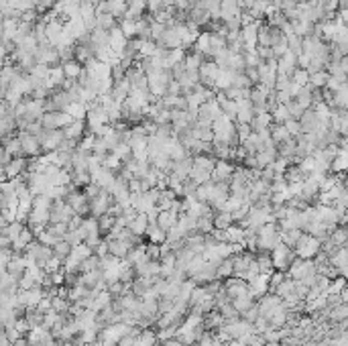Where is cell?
Masks as SVG:
<instances>
[{"instance_id": "cell-15", "label": "cell", "mask_w": 348, "mask_h": 346, "mask_svg": "<svg viewBox=\"0 0 348 346\" xmlns=\"http://www.w3.org/2000/svg\"><path fill=\"white\" fill-rule=\"evenodd\" d=\"M126 43H129V39H126V35L122 33V29L120 27H114L110 31V47H112V51L120 55L126 49Z\"/></svg>"}, {"instance_id": "cell-4", "label": "cell", "mask_w": 348, "mask_h": 346, "mask_svg": "<svg viewBox=\"0 0 348 346\" xmlns=\"http://www.w3.org/2000/svg\"><path fill=\"white\" fill-rule=\"evenodd\" d=\"M76 216L74 208L66 200H55L51 206V224H61V222H72V218Z\"/></svg>"}, {"instance_id": "cell-25", "label": "cell", "mask_w": 348, "mask_h": 346, "mask_svg": "<svg viewBox=\"0 0 348 346\" xmlns=\"http://www.w3.org/2000/svg\"><path fill=\"white\" fill-rule=\"evenodd\" d=\"M328 80H330V74L328 70H322V72H315V74H309V84L313 88H326L328 86Z\"/></svg>"}, {"instance_id": "cell-19", "label": "cell", "mask_w": 348, "mask_h": 346, "mask_svg": "<svg viewBox=\"0 0 348 346\" xmlns=\"http://www.w3.org/2000/svg\"><path fill=\"white\" fill-rule=\"evenodd\" d=\"M234 222V218L230 212H216L214 214V228L216 230H228Z\"/></svg>"}, {"instance_id": "cell-37", "label": "cell", "mask_w": 348, "mask_h": 346, "mask_svg": "<svg viewBox=\"0 0 348 346\" xmlns=\"http://www.w3.org/2000/svg\"><path fill=\"white\" fill-rule=\"evenodd\" d=\"M257 53H259V57H261L263 61H269V59H273V57H275L273 47H263V45H257Z\"/></svg>"}, {"instance_id": "cell-12", "label": "cell", "mask_w": 348, "mask_h": 346, "mask_svg": "<svg viewBox=\"0 0 348 346\" xmlns=\"http://www.w3.org/2000/svg\"><path fill=\"white\" fill-rule=\"evenodd\" d=\"M157 45H159V47H165V49H179V47L183 45V41H181L179 33H177L173 27H167V31L163 33V37L157 41ZM181 49H183V47H181Z\"/></svg>"}, {"instance_id": "cell-22", "label": "cell", "mask_w": 348, "mask_h": 346, "mask_svg": "<svg viewBox=\"0 0 348 346\" xmlns=\"http://www.w3.org/2000/svg\"><path fill=\"white\" fill-rule=\"evenodd\" d=\"M3 147H5L13 157H23V145H21L19 135H13V137H9V139H3Z\"/></svg>"}, {"instance_id": "cell-5", "label": "cell", "mask_w": 348, "mask_h": 346, "mask_svg": "<svg viewBox=\"0 0 348 346\" xmlns=\"http://www.w3.org/2000/svg\"><path fill=\"white\" fill-rule=\"evenodd\" d=\"M41 147H43V153H51V151H59L61 143L66 141V133L63 131H55V129H45L41 135Z\"/></svg>"}, {"instance_id": "cell-36", "label": "cell", "mask_w": 348, "mask_h": 346, "mask_svg": "<svg viewBox=\"0 0 348 346\" xmlns=\"http://www.w3.org/2000/svg\"><path fill=\"white\" fill-rule=\"evenodd\" d=\"M236 131H238L240 143H242L244 139H248V137L252 135V129H250V124H240V122H236Z\"/></svg>"}, {"instance_id": "cell-27", "label": "cell", "mask_w": 348, "mask_h": 346, "mask_svg": "<svg viewBox=\"0 0 348 346\" xmlns=\"http://www.w3.org/2000/svg\"><path fill=\"white\" fill-rule=\"evenodd\" d=\"M53 198H49L47 194H39V196H33V210H51L53 206Z\"/></svg>"}, {"instance_id": "cell-24", "label": "cell", "mask_w": 348, "mask_h": 346, "mask_svg": "<svg viewBox=\"0 0 348 346\" xmlns=\"http://www.w3.org/2000/svg\"><path fill=\"white\" fill-rule=\"evenodd\" d=\"M72 244L68 242V240H61V242H57L55 246H53V253H55V257L59 259V261H63V265H66V261H68V257L72 255Z\"/></svg>"}, {"instance_id": "cell-11", "label": "cell", "mask_w": 348, "mask_h": 346, "mask_svg": "<svg viewBox=\"0 0 348 346\" xmlns=\"http://www.w3.org/2000/svg\"><path fill=\"white\" fill-rule=\"evenodd\" d=\"M234 165L230 161H222V159H218L214 171H212V179L214 181H230L232 179V173H234Z\"/></svg>"}, {"instance_id": "cell-23", "label": "cell", "mask_w": 348, "mask_h": 346, "mask_svg": "<svg viewBox=\"0 0 348 346\" xmlns=\"http://www.w3.org/2000/svg\"><path fill=\"white\" fill-rule=\"evenodd\" d=\"M96 25H98V29L112 31L114 27H118V21H116V17H112L110 13H100V15H96Z\"/></svg>"}, {"instance_id": "cell-16", "label": "cell", "mask_w": 348, "mask_h": 346, "mask_svg": "<svg viewBox=\"0 0 348 346\" xmlns=\"http://www.w3.org/2000/svg\"><path fill=\"white\" fill-rule=\"evenodd\" d=\"M187 13H189V21L198 23L200 27H206L208 23H212V13L208 9H204V7H194V9H189Z\"/></svg>"}, {"instance_id": "cell-34", "label": "cell", "mask_w": 348, "mask_h": 346, "mask_svg": "<svg viewBox=\"0 0 348 346\" xmlns=\"http://www.w3.org/2000/svg\"><path fill=\"white\" fill-rule=\"evenodd\" d=\"M285 124V129L289 131V135L291 137H297V135H301V124H299V120H295V118H289L287 122H283Z\"/></svg>"}, {"instance_id": "cell-33", "label": "cell", "mask_w": 348, "mask_h": 346, "mask_svg": "<svg viewBox=\"0 0 348 346\" xmlns=\"http://www.w3.org/2000/svg\"><path fill=\"white\" fill-rule=\"evenodd\" d=\"M165 31H167V25L157 23V21H155V23L151 25V39H153V41H159V39L163 37Z\"/></svg>"}, {"instance_id": "cell-7", "label": "cell", "mask_w": 348, "mask_h": 346, "mask_svg": "<svg viewBox=\"0 0 348 346\" xmlns=\"http://www.w3.org/2000/svg\"><path fill=\"white\" fill-rule=\"evenodd\" d=\"M29 169V159L27 157H15V159L3 167V181H11V179H17V177H23Z\"/></svg>"}, {"instance_id": "cell-32", "label": "cell", "mask_w": 348, "mask_h": 346, "mask_svg": "<svg viewBox=\"0 0 348 346\" xmlns=\"http://www.w3.org/2000/svg\"><path fill=\"white\" fill-rule=\"evenodd\" d=\"M232 88H238V90H246V88H255L250 84V80L246 78V74H236L232 76Z\"/></svg>"}, {"instance_id": "cell-31", "label": "cell", "mask_w": 348, "mask_h": 346, "mask_svg": "<svg viewBox=\"0 0 348 346\" xmlns=\"http://www.w3.org/2000/svg\"><path fill=\"white\" fill-rule=\"evenodd\" d=\"M157 49H159L157 41H153V39L141 41V57H153V55L157 53Z\"/></svg>"}, {"instance_id": "cell-30", "label": "cell", "mask_w": 348, "mask_h": 346, "mask_svg": "<svg viewBox=\"0 0 348 346\" xmlns=\"http://www.w3.org/2000/svg\"><path fill=\"white\" fill-rule=\"evenodd\" d=\"M118 27L122 29V33L126 35V39H137V23H135V21L122 19V21L118 23Z\"/></svg>"}, {"instance_id": "cell-9", "label": "cell", "mask_w": 348, "mask_h": 346, "mask_svg": "<svg viewBox=\"0 0 348 346\" xmlns=\"http://www.w3.org/2000/svg\"><path fill=\"white\" fill-rule=\"evenodd\" d=\"M116 179V173L108 167H98L96 171H92V183H96L100 187H104V190H108V187L112 185V181Z\"/></svg>"}, {"instance_id": "cell-2", "label": "cell", "mask_w": 348, "mask_h": 346, "mask_svg": "<svg viewBox=\"0 0 348 346\" xmlns=\"http://www.w3.org/2000/svg\"><path fill=\"white\" fill-rule=\"evenodd\" d=\"M271 257H273V265L277 267V269H289L293 263H295V250L289 246V244H285V242H281L277 248H273L271 250Z\"/></svg>"}, {"instance_id": "cell-8", "label": "cell", "mask_w": 348, "mask_h": 346, "mask_svg": "<svg viewBox=\"0 0 348 346\" xmlns=\"http://www.w3.org/2000/svg\"><path fill=\"white\" fill-rule=\"evenodd\" d=\"M192 169H194V157H185L181 161H173V167H171V175H175L177 179L185 181L192 175Z\"/></svg>"}, {"instance_id": "cell-14", "label": "cell", "mask_w": 348, "mask_h": 346, "mask_svg": "<svg viewBox=\"0 0 348 346\" xmlns=\"http://www.w3.org/2000/svg\"><path fill=\"white\" fill-rule=\"evenodd\" d=\"M295 70H297V55L293 51H287L283 57H279V74H285L291 78Z\"/></svg>"}, {"instance_id": "cell-3", "label": "cell", "mask_w": 348, "mask_h": 346, "mask_svg": "<svg viewBox=\"0 0 348 346\" xmlns=\"http://www.w3.org/2000/svg\"><path fill=\"white\" fill-rule=\"evenodd\" d=\"M320 238H315V236H311V234H301V238L297 240V244H295V253L301 257V259H309V257H313V255H320L318 250H320Z\"/></svg>"}, {"instance_id": "cell-38", "label": "cell", "mask_w": 348, "mask_h": 346, "mask_svg": "<svg viewBox=\"0 0 348 346\" xmlns=\"http://www.w3.org/2000/svg\"><path fill=\"white\" fill-rule=\"evenodd\" d=\"M167 96H181V84L177 80H173L167 88Z\"/></svg>"}, {"instance_id": "cell-13", "label": "cell", "mask_w": 348, "mask_h": 346, "mask_svg": "<svg viewBox=\"0 0 348 346\" xmlns=\"http://www.w3.org/2000/svg\"><path fill=\"white\" fill-rule=\"evenodd\" d=\"M63 133H66V139L82 141L88 135V122L86 120H74L68 129H63Z\"/></svg>"}, {"instance_id": "cell-26", "label": "cell", "mask_w": 348, "mask_h": 346, "mask_svg": "<svg viewBox=\"0 0 348 346\" xmlns=\"http://www.w3.org/2000/svg\"><path fill=\"white\" fill-rule=\"evenodd\" d=\"M271 114H273V120H275V122H279V124L287 122V120L291 118V112H289V108H287L285 104H279L277 108H273V110H271Z\"/></svg>"}, {"instance_id": "cell-40", "label": "cell", "mask_w": 348, "mask_h": 346, "mask_svg": "<svg viewBox=\"0 0 348 346\" xmlns=\"http://www.w3.org/2000/svg\"><path fill=\"white\" fill-rule=\"evenodd\" d=\"M340 11H348V0H340Z\"/></svg>"}, {"instance_id": "cell-28", "label": "cell", "mask_w": 348, "mask_h": 346, "mask_svg": "<svg viewBox=\"0 0 348 346\" xmlns=\"http://www.w3.org/2000/svg\"><path fill=\"white\" fill-rule=\"evenodd\" d=\"M192 179H196L200 185L202 183H208V181H212V171H208V169H204V167H198V165H194V169H192V175H189Z\"/></svg>"}, {"instance_id": "cell-35", "label": "cell", "mask_w": 348, "mask_h": 346, "mask_svg": "<svg viewBox=\"0 0 348 346\" xmlns=\"http://www.w3.org/2000/svg\"><path fill=\"white\" fill-rule=\"evenodd\" d=\"M246 78L250 80L252 86H261V74H259V68H246Z\"/></svg>"}, {"instance_id": "cell-10", "label": "cell", "mask_w": 348, "mask_h": 346, "mask_svg": "<svg viewBox=\"0 0 348 346\" xmlns=\"http://www.w3.org/2000/svg\"><path fill=\"white\" fill-rule=\"evenodd\" d=\"M242 41L246 49H257L259 45V21L242 27Z\"/></svg>"}, {"instance_id": "cell-29", "label": "cell", "mask_w": 348, "mask_h": 346, "mask_svg": "<svg viewBox=\"0 0 348 346\" xmlns=\"http://www.w3.org/2000/svg\"><path fill=\"white\" fill-rule=\"evenodd\" d=\"M68 112H70L76 120H86V118H88V106H86L84 102H74V104L68 108Z\"/></svg>"}, {"instance_id": "cell-21", "label": "cell", "mask_w": 348, "mask_h": 346, "mask_svg": "<svg viewBox=\"0 0 348 346\" xmlns=\"http://www.w3.org/2000/svg\"><path fill=\"white\" fill-rule=\"evenodd\" d=\"M149 216L147 214H137V218L133 220V224H131V230L137 234V236H143V234H147V228H149Z\"/></svg>"}, {"instance_id": "cell-20", "label": "cell", "mask_w": 348, "mask_h": 346, "mask_svg": "<svg viewBox=\"0 0 348 346\" xmlns=\"http://www.w3.org/2000/svg\"><path fill=\"white\" fill-rule=\"evenodd\" d=\"M271 137H273V141L277 143V145H281V143H285L287 139H291V135H289V131L285 129V124H279V122H273L271 124Z\"/></svg>"}, {"instance_id": "cell-6", "label": "cell", "mask_w": 348, "mask_h": 346, "mask_svg": "<svg viewBox=\"0 0 348 346\" xmlns=\"http://www.w3.org/2000/svg\"><path fill=\"white\" fill-rule=\"evenodd\" d=\"M19 139H21V145H23V155L27 157H39L43 153V147H41V139L31 135L27 131H19L17 133Z\"/></svg>"}, {"instance_id": "cell-18", "label": "cell", "mask_w": 348, "mask_h": 346, "mask_svg": "<svg viewBox=\"0 0 348 346\" xmlns=\"http://www.w3.org/2000/svg\"><path fill=\"white\" fill-rule=\"evenodd\" d=\"M147 238H151V242L153 244H163L165 240H167V232L157 224V222H153V224H149V228H147Z\"/></svg>"}, {"instance_id": "cell-1", "label": "cell", "mask_w": 348, "mask_h": 346, "mask_svg": "<svg viewBox=\"0 0 348 346\" xmlns=\"http://www.w3.org/2000/svg\"><path fill=\"white\" fill-rule=\"evenodd\" d=\"M76 118L70 114V112H63V110H55V112H45L41 122L45 129H55V131H63L68 129L70 124L74 122Z\"/></svg>"}, {"instance_id": "cell-39", "label": "cell", "mask_w": 348, "mask_h": 346, "mask_svg": "<svg viewBox=\"0 0 348 346\" xmlns=\"http://www.w3.org/2000/svg\"><path fill=\"white\" fill-rule=\"evenodd\" d=\"M13 159H15V157H13V155H11V153H9V151L3 147V155H0V163H3V167H7V165L13 161Z\"/></svg>"}, {"instance_id": "cell-17", "label": "cell", "mask_w": 348, "mask_h": 346, "mask_svg": "<svg viewBox=\"0 0 348 346\" xmlns=\"http://www.w3.org/2000/svg\"><path fill=\"white\" fill-rule=\"evenodd\" d=\"M61 68H63V74H66L68 80H78V78L82 76V72H84V64H80L78 59L63 61Z\"/></svg>"}]
</instances>
